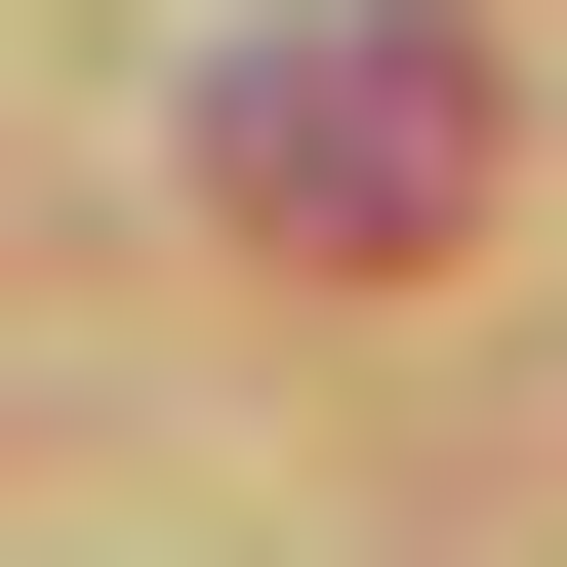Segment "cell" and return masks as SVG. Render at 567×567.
I'll return each mask as SVG.
<instances>
[{
    "instance_id": "cell-1",
    "label": "cell",
    "mask_w": 567,
    "mask_h": 567,
    "mask_svg": "<svg viewBox=\"0 0 567 567\" xmlns=\"http://www.w3.org/2000/svg\"><path fill=\"white\" fill-rule=\"evenodd\" d=\"M203 203H244V244H486V41H244V82H203Z\"/></svg>"
}]
</instances>
